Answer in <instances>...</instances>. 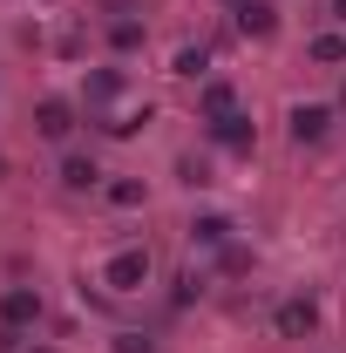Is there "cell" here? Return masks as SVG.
Wrapping results in <instances>:
<instances>
[{"label": "cell", "instance_id": "cell-1", "mask_svg": "<svg viewBox=\"0 0 346 353\" xmlns=\"http://www.w3.org/2000/svg\"><path fill=\"white\" fill-rule=\"evenodd\" d=\"M102 285H109L116 299L143 292V285H150V252H143V245H123V252H109V259H102Z\"/></svg>", "mask_w": 346, "mask_h": 353}, {"label": "cell", "instance_id": "cell-2", "mask_svg": "<svg viewBox=\"0 0 346 353\" xmlns=\"http://www.w3.org/2000/svg\"><path fill=\"white\" fill-rule=\"evenodd\" d=\"M34 136H48V143H68V136H75V102H61V95L34 102Z\"/></svg>", "mask_w": 346, "mask_h": 353}, {"label": "cell", "instance_id": "cell-3", "mask_svg": "<svg viewBox=\"0 0 346 353\" xmlns=\"http://www.w3.org/2000/svg\"><path fill=\"white\" fill-rule=\"evenodd\" d=\"M333 136V102H299L292 109V143H326Z\"/></svg>", "mask_w": 346, "mask_h": 353}, {"label": "cell", "instance_id": "cell-4", "mask_svg": "<svg viewBox=\"0 0 346 353\" xmlns=\"http://www.w3.org/2000/svg\"><path fill=\"white\" fill-rule=\"evenodd\" d=\"M238 34L272 41V34H278V7H272V0H238Z\"/></svg>", "mask_w": 346, "mask_h": 353}, {"label": "cell", "instance_id": "cell-5", "mask_svg": "<svg viewBox=\"0 0 346 353\" xmlns=\"http://www.w3.org/2000/svg\"><path fill=\"white\" fill-rule=\"evenodd\" d=\"M0 319L21 333V326H41V292H28V285H14L7 299H0Z\"/></svg>", "mask_w": 346, "mask_h": 353}, {"label": "cell", "instance_id": "cell-6", "mask_svg": "<svg viewBox=\"0 0 346 353\" xmlns=\"http://www.w3.org/2000/svg\"><path fill=\"white\" fill-rule=\"evenodd\" d=\"M231 109H238V88H231V82H217V75H211V82L197 88V116H204V123H224Z\"/></svg>", "mask_w": 346, "mask_h": 353}, {"label": "cell", "instance_id": "cell-7", "mask_svg": "<svg viewBox=\"0 0 346 353\" xmlns=\"http://www.w3.org/2000/svg\"><path fill=\"white\" fill-rule=\"evenodd\" d=\"M252 116H245V109H231V116H224V123H211V143L217 150H252Z\"/></svg>", "mask_w": 346, "mask_h": 353}, {"label": "cell", "instance_id": "cell-8", "mask_svg": "<svg viewBox=\"0 0 346 353\" xmlns=\"http://www.w3.org/2000/svg\"><path fill=\"white\" fill-rule=\"evenodd\" d=\"M102 183V170H95V157H82V150H68L61 157V190H95Z\"/></svg>", "mask_w": 346, "mask_h": 353}, {"label": "cell", "instance_id": "cell-9", "mask_svg": "<svg viewBox=\"0 0 346 353\" xmlns=\"http://www.w3.org/2000/svg\"><path fill=\"white\" fill-rule=\"evenodd\" d=\"M312 326H319V306H312V299H285V306H278V333H285V340H299Z\"/></svg>", "mask_w": 346, "mask_h": 353}, {"label": "cell", "instance_id": "cell-10", "mask_svg": "<svg viewBox=\"0 0 346 353\" xmlns=\"http://www.w3.org/2000/svg\"><path fill=\"white\" fill-rule=\"evenodd\" d=\"M190 245L224 252V245H231V218H217V211H211V218H197V224H190Z\"/></svg>", "mask_w": 346, "mask_h": 353}, {"label": "cell", "instance_id": "cell-11", "mask_svg": "<svg viewBox=\"0 0 346 353\" xmlns=\"http://www.w3.org/2000/svg\"><path fill=\"white\" fill-rule=\"evenodd\" d=\"M170 75H183V82H211V54H204V48H176Z\"/></svg>", "mask_w": 346, "mask_h": 353}, {"label": "cell", "instance_id": "cell-12", "mask_svg": "<svg viewBox=\"0 0 346 353\" xmlns=\"http://www.w3.org/2000/svg\"><path fill=\"white\" fill-rule=\"evenodd\" d=\"M116 95H123V75H116V68L88 75V102H95V109H102V102H116Z\"/></svg>", "mask_w": 346, "mask_h": 353}, {"label": "cell", "instance_id": "cell-13", "mask_svg": "<svg viewBox=\"0 0 346 353\" xmlns=\"http://www.w3.org/2000/svg\"><path fill=\"white\" fill-rule=\"evenodd\" d=\"M109 48H116V54H136V48H143V21H116V28H109Z\"/></svg>", "mask_w": 346, "mask_h": 353}, {"label": "cell", "instance_id": "cell-14", "mask_svg": "<svg viewBox=\"0 0 346 353\" xmlns=\"http://www.w3.org/2000/svg\"><path fill=\"white\" fill-rule=\"evenodd\" d=\"M143 197H150V190H143L136 176H123V183H109V204H116V211H136Z\"/></svg>", "mask_w": 346, "mask_h": 353}, {"label": "cell", "instance_id": "cell-15", "mask_svg": "<svg viewBox=\"0 0 346 353\" xmlns=\"http://www.w3.org/2000/svg\"><path fill=\"white\" fill-rule=\"evenodd\" d=\"M312 61H346V34H312Z\"/></svg>", "mask_w": 346, "mask_h": 353}, {"label": "cell", "instance_id": "cell-16", "mask_svg": "<svg viewBox=\"0 0 346 353\" xmlns=\"http://www.w3.org/2000/svg\"><path fill=\"white\" fill-rule=\"evenodd\" d=\"M217 265H224V272H245V265H252V252H245V245H224V259H217Z\"/></svg>", "mask_w": 346, "mask_h": 353}, {"label": "cell", "instance_id": "cell-17", "mask_svg": "<svg viewBox=\"0 0 346 353\" xmlns=\"http://www.w3.org/2000/svg\"><path fill=\"white\" fill-rule=\"evenodd\" d=\"M116 353H156V347H150L143 333H116Z\"/></svg>", "mask_w": 346, "mask_h": 353}, {"label": "cell", "instance_id": "cell-18", "mask_svg": "<svg viewBox=\"0 0 346 353\" xmlns=\"http://www.w3.org/2000/svg\"><path fill=\"white\" fill-rule=\"evenodd\" d=\"M102 7H109V14H123V7H136V0H102Z\"/></svg>", "mask_w": 346, "mask_h": 353}, {"label": "cell", "instance_id": "cell-19", "mask_svg": "<svg viewBox=\"0 0 346 353\" xmlns=\"http://www.w3.org/2000/svg\"><path fill=\"white\" fill-rule=\"evenodd\" d=\"M333 21H346V0H333Z\"/></svg>", "mask_w": 346, "mask_h": 353}, {"label": "cell", "instance_id": "cell-20", "mask_svg": "<svg viewBox=\"0 0 346 353\" xmlns=\"http://www.w3.org/2000/svg\"><path fill=\"white\" fill-rule=\"evenodd\" d=\"M0 183H7V157H0Z\"/></svg>", "mask_w": 346, "mask_h": 353}, {"label": "cell", "instance_id": "cell-21", "mask_svg": "<svg viewBox=\"0 0 346 353\" xmlns=\"http://www.w3.org/2000/svg\"><path fill=\"white\" fill-rule=\"evenodd\" d=\"M28 353H54V347H28Z\"/></svg>", "mask_w": 346, "mask_h": 353}]
</instances>
